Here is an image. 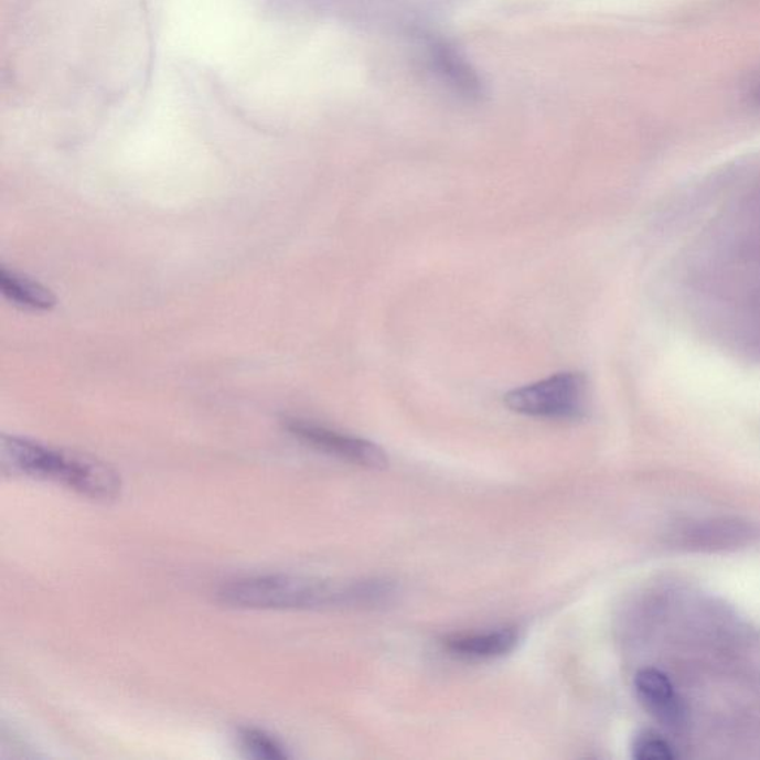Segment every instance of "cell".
<instances>
[{
  "instance_id": "cell-5",
  "label": "cell",
  "mask_w": 760,
  "mask_h": 760,
  "mask_svg": "<svg viewBox=\"0 0 760 760\" xmlns=\"http://www.w3.org/2000/svg\"><path fill=\"white\" fill-rule=\"evenodd\" d=\"M428 63L436 75L459 96L475 100L483 96V85L467 60L443 39L428 38L425 41Z\"/></svg>"
},
{
  "instance_id": "cell-2",
  "label": "cell",
  "mask_w": 760,
  "mask_h": 760,
  "mask_svg": "<svg viewBox=\"0 0 760 760\" xmlns=\"http://www.w3.org/2000/svg\"><path fill=\"white\" fill-rule=\"evenodd\" d=\"M0 467L6 474L50 480L93 501H114L121 495V477L100 459L28 438H0Z\"/></svg>"
},
{
  "instance_id": "cell-1",
  "label": "cell",
  "mask_w": 760,
  "mask_h": 760,
  "mask_svg": "<svg viewBox=\"0 0 760 760\" xmlns=\"http://www.w3.org/2000/svg\"><path fill=\"white\" fill-rule=\"evenodd\" d=\"M393 596L389 584L332 581L302 575L265 574L227 579L214 591L223 607L251 611H318L375 607Z\"/></svg>"
},
{
  "instance_id": "cell-4",
  "label": "cell",
  "mask_w": 760,
  "mask_h": 760,
  "mask_svg": "<svg viewBox=\"0 0 760 760\" xmlns=\"http://www.w3.org/2000/svg\"><path fill=\"white\" fill-rule=\"evenodd\" d=\"M285 428L309 448L320 450L330 457L342 459L354 465L371 468V470H384L388 467L385 450L364 438L333 431L323 425L303 419H287Z\"/></svg>"
},
{
  "instance_id": "cell-9",
  "label": "cell",
  "mask_w": 760,
  "mask_h": 760,
  "mask_svg": "<svg viewBox=\"0 0 760 760\" xmlns=\"http://www.w3.org/2000/svg\"><path fill=\"white\" fill-rule=\"evenodd\" d=\"M0 289L17 307L32 311H50L57 303L53 291L38 281L7 268L0 269Z\"/></svg>"
},
{
  "instance_id": "cell-11",
  "label": "cell",
  "mask_w": 760,
  "mask_h": 760,
  "mask_svg": "<svg viewBox=\"0 0 760 760\" xmlns=\"http://www.w3.org/2000/svg\"><path fill=\"white\" fill-rule=\"evenodd\" d=\"M633 756L638 760H672L676 758L673 747L655 734H643L633 746Z\"/></svg>"
},
{
  "instance_id": "cell-12",
  "label": "cell",
  "mask_w": 760,
  "mask_h": 760,
  "mask_svg": "<svg viewBox=\"0 0 760 760\" xmlns=\"http://www.w3.org/2000/svg\"><path fill=\"white\" fill-rule=\"evenodd\" d=\"M751 97H753L754 100L760 105V83L756 84L753 92H751Z\"/></svg>"
},
{
  "instance_id": "cell-8",
  "label": "cell",
  "mask_w": 760,
  "mask_h": 760,
  "mask_svg": "<svg viewBox=\"0 0 760 760\" xmlns=\"http://www.w3.org/2000/svg\"><path fill=\"white\" fill-rule=\"evenodd\" d=\"M753 525L738 518H715L698 523L682 534L686 548L716 552L741 547L754 538Z\"/></svg>"
},
{
  "instance_id": "cell-10",
  "label": "cell",
  "mask_w": 760,
  "mask_h": 760,
  "mask_svg": "<svg viewBox=\"0 0 760 760\" xmlns=\"http://www.w3.org/2000/svg\"><path fill=\"white\" fill-rule=\"evenodd\" d=\"M238 742L248 758L261 760H286L290 758L287 747L264 729H239Z\"/></svg>"
},
{
  "instance_id": "cell-3",
  "label": "cell",
  "mask_w": 760,
  "mask_h": 760,
  "mask_svg": "<svg viewBox=\"0 0 760 760\" xmlns=\"http://www.w3.org/2000/svg\"><path fill=\"white\" fill-rule=\"evenodd\" d=\"M505 406L532 418L575 420L587 410L588 382L582 373L566 372L510 390Z\"/></svg>"
},
{
  "instance_id": "cell-7",
  "label": "cell",
  "mask_w": 760,
  "mask_h": 760,
  "mask_svg": "<svg viewBox=\"0 0 760 760\" xmlns=\"http://www.w3.org/2000/svg\"><path fill=\"white\" fill-rule=\"evenodd\" d=\"M518 633L510 627L449 635L445 639L446 651L457 659L467 661H489L501 659L517 646Z\"/></svg>"
},
{
  "instance_id": "cell-6",
  "label": "cell",
  "mask_w": 760,
  "mask_h": 760,
  "mask_svg": "<svg viewBox=\"0 0 760 760\" xmlns=\"http://www.w3.org/2000/svg\"><path fill=\"white\" fill-rule=\"evenodd\" d=\"M634 685L640 702L661 724L677 728L685 722L684 703L678 698L670 678L660 670H642L635 676Z\"/></svg>"
}]
</instances>
